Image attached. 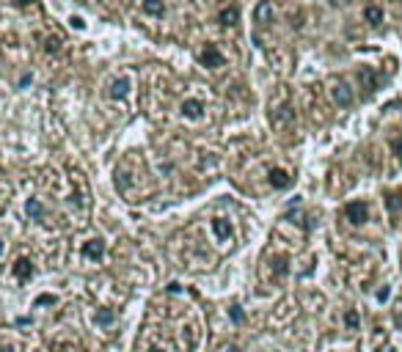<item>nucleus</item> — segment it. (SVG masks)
Masks as SVG:
<instances>
[{"instance_id": "f257e3e1", "label": "nucleus", "mask_w": 402, "mask_h": 352, "mask_svg": "<svg viewBox=\"0 0 402 352\" xmlns=\"http://www.w3.org/2000/svg\"><path fill=\"white\" fill-rule=\"evenodd\" d=\"M344 215H347L350 223L361 226L364 220H369V207H367V201H350L347 207H344Z\"/></svg>"}, {"instance_id": "f03ea898", "label": "nucleus", "mask_w": 402, "mask_h": 352, "mask_svg": "<svg viewBox=\"0 0 402 352\" xmlns=\"http://www.w3.org/2000/svg\"><path fill=\"white\" fill-rule=\"evenodd\" d=\"M270 119L276 124V130H281L284 124H292V110L290 105H278V99L270 102Z\"/></svg>"}, {"instance_id": "7ed1b4c3", "label": "nucleus", "mask_w": 402, "mask_h": 352, "mask_svg": "<svg viewBox=\"0 0 402 352\" xmlns=\"http://www.w3.org/2000/svg\"><path fill=\"white\" fill-rule=\"evenodd\" d=\"M199 58H201V64L209 66V69H215V66L223 64V58H220V53H218V44H204V50L199 53Z\"/></svg>"}, {"instance_id": "20e7f679", "label": "nucleus", "mask_w": 402, "mask_h": 352, "mask_svg": "<svg viewBox=\"0 0 402 352\" xmlns=\"http://www.w3.org/2000/svg\"><path fill=\"white\" fill-rule=\"evenodd\" d=\"M331 94H333V99H336L339 108H350V105H353V91H350L344 83H336L331 88Z\"/></svg>"}, {"instance_id": "39448f33", "label": "nucleus", "mask_w": 402, "mask_h": 352, "mask_svg": "<svg viewBox=\"0 0 402 352\" xmlns=\"http://www.w3.org/2000/svg\"><path fill=\"white\" fill-rule=\"evenodd\" d=\"M254 19H256L259 25H270V22H273V3L262 0L259 6H256V11H254Z\"/></svg>"}, {"instance_id": "423d86ee", "label": "nucleus", "mask_w": 402, "mask_h": 352, "mask_svg": "<svg viewBox=\"0 0 402 352\" xmlns=\"http://www.w3.org/2000/svg\"><path fill=\"white\" fill-rule=\"evenodd\" d=\"M270 185L281 190V187H290L292 179H290V173H287V171H281V168H273V171H270Z\"/></svg>"}, {"instance_id": "0eeeda50", "label": "nucleus", "mask_w": 402, "mask_h": 352, "mask_svg": "<svg viewBox=\"0 0 402 352\" xmlns=\"http://www.w3.org/2000/svg\"><path fill=\"white\" fill-rule=\"evenodd\" d=\"M212 231H215V237H218L220 242H226V239L231 237V226H229V220H223V217H215V220H212Z\"/></svg>"}, {"instance_id": "6e6552de", "label": "nucleus", "mask_w": 402, "mask_h": 352, "mask_svg": "<svg viewBox=\"0 0 402 352\" xmlns=\"http://www.w3.org/2000/svg\"><path fill=\"white\" fill-rule=\"evenodd\" d=\"M358 80H361V85H364L369 94L378 88V74H375L372 69H361V72H358Z\"/></svg>"}, {"instance_id": "1a4fd4ad", "label": "nucleus", "mask_w": 402, "mask_h": 352, "mask_svg": "<svg viewBox=\"0 0 402 352\" xmlns=\"http://www.w3.org/2000/svg\"><path fill=\"white\" fill-rule=\"evenodd\" d=\"M130 94V77H118L116 83L110 85V96L113 99H121V96Z\"/></svg>"}, {"instance_id": "9d476101", "label": "nucleus", "mask_w": 402, "mask_h": 352, "mask_svg": "<svg viewBox=\"0 0 402 352\" xmlns=\"http://www.w3.org/2000/svg\"><path fill=\"white\" fill-rule=\"evenodd\" d=\"M220 25H226V28H231V25H237L240 22V11H237L234 6H229V8H223V11H220Z\"/></svg>"}, {"instance_id": "9b49d317", "label": "nucleus", "mask_w": 402, "mask_h": 352, "mask_svg": "<svg viewBox=\"0 0 402 352\" xmlns=\"http://www.w3.org/2000/svg\"><path fill=\"white\" fill-rule=\"evenodd\" d=\"M102 253H105V242H102V239H91V242H86V256L89 259H100Z\"/></svg>"}, {"instance_id": "f8f14e48", "label": "nucleus", "mask_w": 402, "mask_h": 352, "mask_svg": "<svg viewBox=\"0 0 402 352\" xmlns=\"http://www.w3.org/2000/svg\"><path fill=\"white\" fill-rule=\"evenodd\" d=\"M14 264H17L14 270H17V275H19L22 281H28L30 275H33V267H30V262H28V259H17Z\"/></svg>"}, {"instance_id": "ddd939ff", "label": "nucleus", "mask_w": 402, "mask_h": 352, "mask_svg": "<svg viewBox=\"0 0 402 352\" xmlns=\"http://www.w3.org/2000/svg\"><path fill=\"white\" fill-rule=\"evenodd\" d=\"M143 8L154 17H163L166 14V6H163V0H143Z\"/></svg>"}, {"instance_id": "4468645a", "label": "nucleus", "mask_w": 402, "mask_h": 352, "mask_svg": "<svg viewBox=\"0 0 402 352\" xmlns=\"http://www.w3.org/2000/svg\"><path fill=\"white\" fill-rule=\"evenodd\" d=\"M182 110H185V116H188V119H199V116H201V102L188 99V102L182 105Z\"/></svg>"}, {"instance_id": "2eb2a0df", "label": "nucleus", "mask_w": 402, "mask_h": 352, "mask_svg": "<svg viewBox=\"0 0 402 352\" xmlns=\"http://www.w3.org/2000/svg\"><path fill=\"white\" fill-rule=\"evenodd\" d=\"M364 17H367L369 25H380V19H383V11H380L378 6H367V8H364Z\"/></svg>"}, {"instance_id": "dca6fc26", "label": "nucleus", "mask_w": 402, "mask_h": 352, "mask_svg": "<svg viewBox=\"0 0 402 352\" xmlns=\"http://www.w3.org/2000/svg\"><path fill=\"white\" fill-rule=\"evenodd\" d=\"M344 325H347L350 330H358V325H361L358 311H347V314H344Z\"/></svg>"}, {"instance_id": "f3484780", "label": "nucleus", "mask_w": 402, "mask_h": 352, "mask_svg": "<svg viewBox=\"0 0 402 352\" xmlns=\"http://www.w3.org/2000/svg\"><path fill=\"white\" fill-rule=\"evenodd\" d=\"M386 204H389L391 212H397V209L402 207V196H389V201H386Z\"/></svg>"}, {"instance_id": "a211bd4d", "label": "nucleus", "mask_w": 402, "mask_h": 352, "mask_svg": "<svg viewBox=\"0 0 402 352\" xmlns=\"http://www.w3.org/2000/svg\"><path fill=\"white\" fill-rule=\"evenodd\" d=\"M44 47H47V53H58L61 42H58V39H47V44H44Z\"/></svg>"}, {"instance_id": "6ab92c4d", "label": "nucleus", "mask_w": 402, "mask_h": 352, "mask_svg": "<svg viewBox=\"0 0 402 352\" xmlns=\"http://www.w3.org/2000/svg\"><path fill=\"white\" fill-rule=\"evenodd\" d=\"M28 212H30L33 217H39V215H42V207H39L36 201H28Z\"/></svg>"}, {"instance_id": "aec40b11", "label": "nucleus", "mask_w": 402, "mask_h": 352, "mask_svg": "<svg viewBox=\"0 0 402 352\" xmlns=\"http://www.w3.org/2000/svg\"><path fill=\"white\" fill-rule=\"evenodd\" d=\"M391 149H394L397 157L402 160V138H394V141H391Z\"/></svg>"}, {"instance_id": "412c9836", "label": "nucleus", "mask_w": 402, "mask_h": 352, "mask_svg": "<svg viewBox=\"0 0 402 352\" xmlns=\"http://www.w3.org/2000/svg\"><path fill=\"white\" fill-rule=\"evenodd\" d=\"M389 297H391V289H389V286H383V289L378 292V300H380V303H386Z\"/></svg>"}, {"instance_id": "4be33fe9", "label": "nucleus", "mask_w": 402, "mask_h": 352, "mask_svg": "<svg viewBox=\"0 0 402 352\" xmlns=\"http://www.w3.org/2000/svg\"><path fill=\"white\" fill-rule=\"evenodd\" d=\"M69 22H72V28H75V30H83V28H86V22H83L80 17H72Z\"/></svg>"}, {"instance_id": "5701e85b", "label": "nucleus", "mask_w": 402, "mask_h": 352, "mask_svg": "<svg viewBox=\"0 0 402 352\" xmlns=\"http://www.w3.org/2000/svg\"><path fill=\"white\" fill-rule=\"evenodd\" d=\"M36 303H39V305H42V303H44V305H53V303H55V297H50V294H44V297H39V300H36Z\"/></svg>"}, {"instance_id": "b1692460", "label": "nucleus", "mask_w": 402, "mask_h": 352, "mask_svg": "<svg viewBox=\"0 0 402 352\" xmlns=\"http://www.w3.org/2000/svg\"><path fill=\"white\" fill-rule=\"evenodd\" d=\"M231 319H234V322H243V311L231 308Z\"/></svg>"}, {"instance_id": "393cba45", "label": "nucleus", "mask_w": 402, "mask_h": 352, "mask_svg": "<svg viewBox=\"0 0 402 352\" xmlns=\"http://www.w3.org/2000/svg\"><path fill=\"white\" fill-rule=\"evenodd\" d=\"M223 352H240V350H237L234 344H226V347H223Z\"/></svg>"}, {"instance_id": "a878e982", "label": "nucleus", "mask_w": 402, "mask_h": 352, "mask_svg": "<svg viewBox=\"0 0 402 352\" xmlns=\"http://www.w3.org/2000/svg\"><path fill=\"white\" fill-rule=\"evenodd\" d=\"M149 352H160V350H157V347H152V350H149Z\"/></svg>"}, {"instance_id": "bb28decb", "label": "nucleus", "mask_w": 402, "mask_h": 352, "mask_svg": "<svg viewBox=\"0 0 402 352\" xmlns=\"http://www.w3.org/2000/svg\"><path fill=\"white\" fill-rule=\"evenodd\" d=\"M19 3H33V0H19Z\"/></svg>"}, {"instance_id": "cd10ccee", "label": "nucleus", "mask_w": 402, "mask_h": 352, "mask_svg": "<svg viewBox=\"0 0 402 352\" xmlns=\"http://www.w3.org/2000/svg\"><path fill=\"white\" fill-rule=\"evenodd\" d=\"M0 253H3V239H0Z\"/></svg>"}, {"instance_id": "c85d7f7f", "label": "nucleus", "mask_w": 402, "mask_h": 352, "mask_svg": "<svg viewBox=\"0 0 402 352\" xmlns=\"http://www.w3.org/2000/svg\"><path fill=\"white\" fill-rule=\"evenodd\" d=\"M0 352H11V350H0Z\"/></svg>"}]
</instances>
